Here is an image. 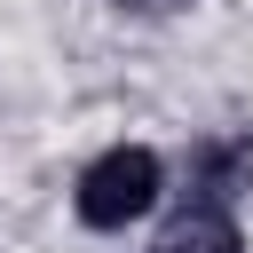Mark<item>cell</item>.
I'll return each mask as SVG.
<instances>
[{"label": "cell", "instance_id": "2", "mask_svg": "<svg viewBox=\"0 0 253 253\" xmlns=\"http://www.w3.org/2000/svg\"><path fill=\"white\" fill-rule=\"evenodd\" d=\"M142 253H245V237H237L229 206H213V198H190L182 213H166V229H158Z\"/></svg>", "mask_w": 253, "mask_h": 253}, {"label": "cell", "instance_id": "3", "mask_svg": "<svg viewBox=\"0 0 253 253\" xmlns=\"http://www.w3.org/2000/svg\"><path fill=\"white\" fill-rule=\"evenodd\" d=\"M119 16H174V8H190V0H111Z\"/></svg>", "mask_w": 253, "mask_h": 253}, {"label": "cell", "instance_id": "1", "mask_svg": "<svg viewBox=\"0 0 253 253\" xmlns=\"http://www.w3.org/2000/svg\"><path fill=\"white\" fill-rule=\"evenodd\" d=\"M158 198H166V158H158L150 142H119V150L87 158L79 182H71V213H79V229H103V237L126 229V221H142Z\"/></svg>", "mask_w": 253, "mask_h": 253}]
</instances>
